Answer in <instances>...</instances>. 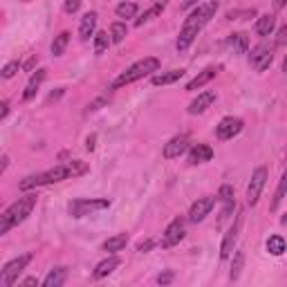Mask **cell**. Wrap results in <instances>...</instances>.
Listing matches in <instances>:
<instances>
[{"mask_svg": "<svg viewBox=\"0 0 287 287\" xmlns=\"http://www.w3.org/2000/svg\"><path fill=\"white\" fill-rule=\"evenodd\" d=\"M88 173V164L81 162V160H74V162H68V164H61V166H54L50 170H43V173H36V175H29L18 184L21 191H32L36 186H47V184H56V182H63V180H70V178H79V175Z\"/></svg>", "mask_w": 287, "mask_h": 287, "instance_id": "obj_1", "label": "cell"}, {"mask_svg": "<svg viewBox=\"0 0 287 287\" xmlns=\"http://www.w3.org/2000/svg\"><path fill=\"white\" fill-rule=\"evenodd\" d=\"M216 11H218V3H202L200 7H195L191 14L186 16L184 25L180 29V36H178V52H186L188 47H191L195 36L202 32V27L216 16Z\"/></svg>", "mask_w": 287, "mask_h": 287, "instance_id": "obj_2", "label": "cell"}, {"mask_svg": "<svg viewBox=\"0 0 287 287\" xmlns=\"http://www.w3.org/2000/svg\"><path fill=\"white\" fill-rule=\"evenodd\" d=\"M36 202H39V195L27 193V195H23V198H18L14 204H9L3 216H0V236L9 234V229H14L21 222H25V220L32 216Z\"/></svg>", "mask_w": 287, "mask_h": 287, "instance_id": "obj_3", "label": "cell"}, {"mask_svg": "<svg viewBox=\"0 0 287 287\" xmlns=\"http://www.w3.org/2000/svg\"><path fill=\"white\" fill-rule=\"evenodd\" d=\"M157 70H160V59H155V56H146V59H142V61H137V63H132L126 72H121V74L112 81V85H110V88H112V90L124 88V85L135 83V81H139V79L148 76L150 72H157Z\"/></svg>", "mask_w": 287, "mask_h": 287, "instance_id": "obj_4", "label": "cell"}, {"mask_svg": "<svg viewBox=\"0 0 287 287\" xmlns=\"http://www.w3.org/2000/svg\"><path fill=\"white\" fill-rule=\"evenodd\" d=\"M106 209H110V200H106V198H76L68 206L72 218H83V216H90V213H97V211H106Z\"/></svg>", "mask_w": 287, "mask_h": 287, "instance_id": "obj_5", "label": "cell"}, {"mask_svg": "<svg viewBox=\"0 0 287 287\" xmlns=\"http://www.w3.org/2000/svg\"><path fill=\"white\" fill-rule=\"evenodd\" d=\"M32 258L34 256L32 254H23V256H18V258H14V260H9L7 265L0 270V285L3 287H11L18 280V276L23 274V270L32 262Z\"/></svg>", "mask_w": 287, "mask_h": 287, "instance_id": "obj_6", "label": "cell"}, {"mask_svg": "<svg viewBox=\"0 0 287 287\" xmlns=\"http://www.w3.org/2000/svg\"><path fill=\"white\" fill-rule=\"evenodd\" d=\"M274 50H276V43H260L256 45L252 54H249V63L256 72H265L274 61Z\"/></svg>", "mask_w": 287, "mask_h": 287, "instance_id": "obj_7", "label": "cell"}, {"mask_svg": "<svg viewBox=\"0 0 287 287\" xmlns=\"http://www.w3.org/2000/svg\"><path fill=\"white\" fill-rule=\"evenodd\" d=\"M265 184H267V168L265 166H258V168L254 170L249 184H247V202L252 204V206L258 204L260 193H262V188H265Z\"/></svg>", "mask_w": 287, "mask_h": 287, "instance_id": "obj_8", "label": "cell"}, {"mask_svg": "<svg viewBox=\"0 0 287 287\" xmlns=\"http://www.w3.org/2000/svg\"><path fill=\"white\" fill-rule=\"evenodd\" d=\"M240 227H242V213H238L234 224L227 229V234H224V238H222V245H220V258L222 260L231 258V254H234V247H236L238 234H240Z\"/></svg>", "mask_w": 287, "mask_h": 287, "instance_id": "obj_9", "label": "cell"}, {"mask_svg": "<svg viewBox=\"0 0 287 287\" xmlns=\"http://www.w3.org/2000/svg\"><path fill=\"white\" fill-rule=\"evenodd\" d=\"M242 126L245 124H242L240 117H224L216 126V137L220 139V142H229V139H234L236 135H240Z\"/></svg>", "mask_w": 287, "mask_h": 287, "instance_id": "obj_10", "label": "cell"}, {"mask_svg": "<svg viewBox=\"0 0 287 287\" xmlns=\"http://www.w3.org/2000/svg\"><path fill=\"white\" fill-rule=\"evenodd\" d=\"M184 240V220L182 218H175L173 222L166 227V231H164L162 236V247L168 249V247H175L180 245V242Z\"/></svg>", "mask_w": 287, "mask_h": 287, "instance_id": "obj_11", "label": "cell"}, {"mask_svg": "<svg viewBox=\"0 0 287 287\" xmlns=\"http://www.w3.org/2000/svg\"><path fill=\"white\" fill-rule=\"evenodd\" d=\"M213 206H216V198H211V195L198 198L191 204V209H188V220H191V222H202V220L213 211Z\"/></svg>", "mask_w": 287, "mask_h": 287, "instance_id": "obj_12", "label": "cell"}, {"mask_svg": "<svg viewBox=\"0 0 287 287\" xmlns=\"http://www.w3.org/2000/svg\"><path fill=\"white\" fill-rule=\"evenodd\" d=\"M186 150H188V137L186 135H178V137H173L166 146H164V157H166V160H178V157L184 155Z\"/></svg>", "mask_w": 287, "mask_h": 287, "instance_id": "obj_13", "label": "cell"}, {"mask_svg": "<svg viewBox=\"0 0 287 287\" xmlns=\"http://www.w3.org/2000/svg\"><path fill=\"white\" fill-rule=\"evenodd\" d=\"M218 99V94L213 92V90H206V92L198 94V99H193L191 103H188V114H202L206 108H211V103Z\"/></svg>", "mask_w": 287, "mask_h": 287, "instance_id": "obj_14", "label": "cell"}, {"mask_svg": "<svg viewBox=\"0 0 287 287\" xmlns=\"http://www.w3.org/2000/svg\"><path fill=\"white\" fill-rule=\"evenodd\" d=\"M213 160V148L209 144H195L193 148H188V164H204Z\"/></svg>", "mask_w": 287, "mask_h": 287, "instance_id": "obj_15", "label": "cell"}, {"mask_svg": "<svg viewBox=\"0 0 287 287\" xmlns=\"http://www.w3.org/2000/svg\"><path fill=\"white\" fill-rule=\"evenodd\" d=\"M45 76H47V70H36L32 76H29V83L25 85V92H23V101H32L36 92H39V88H41V83L45 81Z\"/></svg>", "mask_w": 287, "mask_h": 287, "instance_id": "obj_16", "label": "cell"}, {"mask_svg": "<svg viewBox=\"0 0 287 287\" xmlns=\"http://www.w3.org/2000/svg\"><path fill=\"white\" fill-rule=\"evenodd\" d=\"M121 265V260L117 258V256H108L106 260H101L99 265L94 267V272H92V276L97 278V280H101V278H106V276H110V274H112L114 270H117V267Z\"/></svg>", "mask_w": 287, "mask_h": 287, "instance_id": "obj_17", "label": "cell"}, {"mask_svg": "<svg viewBox=\"0 0 287 287\" xmlns=\"http://www.w3.org/2000/svg\"><path fill=\"white\" fill-rule=\"evenodd\" d=\"M216 74H218V68H206V70H202L198 76H193L191 81L186 83V90H188V92H195V90L204 88V85L209 83L211 79H216Z\"/></svg>", "mask_w": 287, "mask_h": 287, "instance_id": "obj_18", "label": "cell"}, {"mask_svg": "<svg viewBox=\"0 0 287 287\" xmlns=\"http://www.w3.org/2000/svg\"><path fill=\"white\" fill-rule=\"evenodd\" d=\"M274 27H276V16L274 14H262L258 21H256V34L260 36V39H267V36H272Z\"/></svg>", "mask_w": 287, "mask_h": 287, "instance_id": "obj_19", "label": "cell"}, {"mask_svg": "<svg viewBox=\"0 0 287 287\" xmlns=\"http://www.w3.org/2000/svg\"><path fill=\"white\" fill-rule=\"evenodd\" d=\"M94 29H97V11H88L83 18H81V27H79V36L83 41H88L90 36H94Z\"/></svg>", "mask_w": 287, "mask_h": 287, "instance_id": "obj_20", "label": "cell"}, {"mask_svg": "<svg viewBox=\"0 0 287 287\" xmlns=\"http://www.w3.org/2000/svg\"><path fill=\"white\" fill-rule=\"evenodd\" d=\"M65 278H68V270H65V267H54V270H50V274L43 278V287H61L65 283Z\"/></svg>", "mask_w": 287, "mask_h": 287, "instance_id": "obj_21", "label": "cell"}, {"mask_svg": "<svg viewBox=\"0 0 287 287\" xmlns=\"http://www.w3.org/2000/svg\"><path fill=\"white\" fill-rule=\"evenodd\" d=\"M227 45L234 50V54H245L249 50V39H247V34L236 32V34H229Z\"/></svg>", "mask_w": 287, "mask_h": 287, "instance_id": "obj_22", "label": "cell"}, {"mask_svg": "<svg viewBox=\"0 0 287 287\" xmlns=\"http://www.w3.org/2000/svg\"><path fill=\"white\" fill-rule=\"evenodd\" d=\"M184 76V70H170V72H162V74H155L150 79L152 85H170L175 81H180V79Z\"/></svg>", "mask_w": 287, "mask_h": 287, "instance_id": "obj_23", "label": "cell"}, {"mask_svg": "<svg viewBox=\"0 0 287 287\" xmlns=\"http://www.w3.org/2000/svg\"><path fill=\"white\" fill-rule=\"evenodd\" d=\"M126 245H128V234H117V236L108 238V240L103 242V252L114 254V252H121Z\"/></svg>", "mask_w": 287, "mask_h": 287, "instance_id": "obj_24", "label": "cell"}, {"mask_svg": "<svg viewBox=\"0 0 287 287\" xmlns=\"http://www.w3.org/2000/svg\"><path fill=\"white\" fill-rule=\"evenodd\" d=\"M267 252H270L272 256H283L287 252V242L283 236H270L267 238Z\"/></svg>", "mask_w": 287, "mask_h": 287, "instance_id": "obj_25", "label": "cell"}, {"mask_svg": "<svg viewBox=\"0 0 287 287\" xmlns=\"http://www.w3.org/2000/svg\"><path fill=\"white\" fill-rule=\"evenodd\" d=\"M242 267H245V252H236L234 254V262H231V272H229V278L234 280V283L240 278Z\"/></svg>", "mask_w": 287, "mask_h": 287, "instance_id": "obj_26", "label": "cell"}, {"mask_svg": "<svg viewBox=\"0 0 287 287\" xmlns=\"http://www.w3.org/2000/svg\"><path fill=\"white\" fill-rule=\"evenodd\" d=\"M126 36H128V27H126V23L117 21V23H112V25H110V39H112L114 45L124 43Z\"/></svg>", "mask_w": 287, "mask_h": 287, "instance_id": "obj_27", "label": "cell"}, {"mask_svg": "<svg viewBox=\"0 0 287 287\" xmlns=\"http://www.w3.org/2000/svg\"><path fill=\"white\" fill-rule=\"evenodd\" d=\"M285 193H287V170L283 173V178H280V182H278V188H276V193H274V200H272V206H270L272 211H276V209H278V204L283 202Z\"/></svg>", "mask_w": 287, "mask_h": 287, "instance_id": "obj_28", "label": "cell"}, {"mask_svg": "<svg viewBox=\"0 0 287 287\" xmlns=\"http://www.w3.org/2000/svg\"><path fill=\"white\" fill-rule=\"evenodd\" d=\"M110 43H112V39L108 36V32H97L94 34V54L97 56H101V54L108 50Z\"/></svg>", "mask_w": 287, "mask_h": 287, "instance_id": "obj_29", "label": "cell"}, {"mask_svg": "<svg viewBox=\"0 0 287 287\" xmlns=\"http://www.w3.org/2000/svg\"><path fill=\"white\" fill-rule=\"evenodd\" d=\"M137 3H119L117 9H114V14H117V18H135L137 16Z\"/></svg>", "mask_w": 287, "mask_h": 287, "instance_id": "obj_30", "label": "cell"}, {"mask_svg": "<svg viewBox=\"0 0 287 287\" xmlns=\"http://www.w3.org/2000/svg\"><path fill=\"white\" fill-rule=\"evenodd\" d=\"M68 43H70V32H61L52 43V54L54 56H61V54L65 52V47H68Z\"/></svg>", "mask_w": 287, "mask_h": 287, "instance_id": "obj_31", "label": "cell"}, {"mask_svg": "<svg viewBox=\"0 0 287 287\" xmlns=\"http://www.w3.org/2000/svg\"><path fill=\"white\" fill-rule=\"evenodd\" d=\"M234 209H236V200H231V202H222V211H220V218H218V227H222V224L234 216Z\"/></svg>", "mask_w": 287, "mask_h": 287, "instance_id": "obj_32", "label": "cell"}, {"mask_svg": "<svg viewBox=\"0 0 287 287\" xmlns=\"http://www.w3.org/2000/svg\"><path fill=\"white\" fill-rule=\"evenodd\" d=\"M162 9H164V5H155V7H150L148 11H144V14H142V18H137V21H135V25H137V27H142L144 23H146V21H150L152 16L162 14Z\"/></svg>", "mask_w": 287, "mask_h": 287, "instance_id": "obj_33", "label": "cell"}, {"mask_svg": "<svg viewBox=\"0 0 287 287\" xmlns=\"http://www.w3.org/2000/svg\"><path fill=\"white\" fill-rule=\"evenodd\" d=\"M108 101H110V94H101V97H97L94 101H90V103H88V108H85V114H90V112H97V110H99V108H103Z\"/></svg>", "mask_w": 287, "mask_h": 287, "instance_id": "obj_34", "label": "cell"}, {"mask_svg": "<svg viewBox=\"0 0 287 287\" xmlns=\"http://www.w3.org/2000/svg\"><path fill=\"white\" fill-rule=\"evenodd\" d=\"M218 200H220V202H231V200H236L234 188H231L229 184L220 186V191H218Z\"/></svg>", "mask_w": 287, "mask_h": 287, "instance_id": "obj_35", "label": "cell"}, {"mask_svg": "<svg viewBox=\"0 0 287 287\" xmlns=\"http://www.w3.org/2000/svg\"><path fill=\"white\" fill-rule=\"evenodd\" d=\"M18 70H21V63H18V61H11V63L5 65L0 74H3V79H11V76H16Z\"/></svg>", "mask_w": 287, "mask_h": 287, "instance_id": "obj_36", "label": "cell"}, {"mask_svg": "<svg viewBox=\"0 0 287 287\" xmlns=\"http://www.w3.org/2000/svg\"><path fill=\"white\" fill-rule=\"evenodd\" d=\"M274 43H276V47H283L285 43H287V25H283V27L278 29V34H276V41H274Z\"/></svg>", "mask_w": 287, "mask_h": 287, "instance_id": "obj_37", "label": "cell"}, {"mask_svg": "<svg viewBox=\"0 0 287 287\" xmlns=\"http://www.w3.org/2000/svg\"><path fill=\"white\" fill-rule=\"evenodd\" d=\"M81 9V0H65V11L68 14H76Z\"/></svg>", "mask_w": 287, "mask_h": 287, "instance_id": "obj_38", "label": "cell"}, {"mask_svg": "<svg viewBox=\"0 0 287 287\" xmlns=\"http://www.w3.org/2000/svg\"><path fill=\"white\" fill-rule=\"evenodd\" d=\"M152 247H155V240H146V242H139V245H137V252L146 254V252H150Z\"/></svg>", "mask_w": 287, "mask_h": 287, "instance_id": "obj_39", "label": "cell"}, {"mask_svg": "<svg viewBox=\"0 0 287 287\" xmlns=\"http://www.w3.org/2000/svg\"><path fill=\"white\" fill-rule=\"evenodd\" d=\"M170 280H173V272H164V274L157 276V283H160V285H168Z\"/></svg>", "mask_w": 287, "mask_h": 287, "instance_id": "obj_40", "label": "cell"}, {"mask_svg": "<svg viewBox=\"0 0 287 287\" xmlns=\"http://www.w3.org/2000/svg\"><path fill=\"white\" fill-rule=\"evenodd\" d=\"M63 92H65L63 88H56V92H52L50 97H47V103H54V101H59L61 97H63Z\"/></svg>", "mask_w": 287, "mask_h": 287, "instance_id": "obj_41", "label": "cell"}, {"mask_svg": "<svg viewBox=\"0 0 287 287\" xmlns=\"http://www.w3.org/2000/svg\"><path fill=\"white\" fill-rule=\"evenodd\" d=\"M94 146H97V135H90L88 139H85V148H88V150H94Z\"/></svg>", "mask_w": 287, "mask_h": 287, "instance_id": "obj_42", "label": "cell"}, {"mask_svg": "<svg viewBox=\"0 0 287 287\" xmlns=\"http://www.w3.org/2000/svg\"><path fill=\"white\" fill-rule=\"evenodd\" d=\"M0 108H3V110H0V119H5V117L9 114V103L3 101V103H0Z\"/></svg>", "mask_w": 287, "mask_h": 287, "instance_id": "obj_43", "label": "cell"}, {"mask_svg": "<svg viewBox=\"0 0 287 287\" xmlns=\"http://www.w3.org/2000/svg\"><path fill=\"white\" fill-rule=\"evenodd\" d=\"M23 287H32V285H39V278H34V276H29V278H25V280H23V283H21Z\"/></svg>", "mask_w": 287, "mask_h": 287, "instance_id": "obj_44", "label": "cell"}, {"mask_svg": "<svg viewBox=\"0 0 287 287\" xmlns=\"http://www.w3.org/2000/svg\"><path fill=\"white\" fill-rule=\"evenodd\" d=\"M36 63H39V56H32V59H29L27 63H25V70H27V72H29V70H34V65H36Z\"/></svg>", "mask_w": 287, "mask_h": 287, "instance_id": "obj_45", "label": "cell"}, {"mask_svg": "<svg viewBox=\"0 0 287 287\" xmlns=\"http://www.w3.org/2000/svg\"><path fill=\"white\" fill-rule=\"evenodd\" d=\"M287 5V0H274V9H283Z\"/></svg>", "mask_w": 287, "mask_h": 287, "instance_id": "obj_46", "label": "cell"}, {"mask_svg": "<svg viewBox=\"0 0 287 287\" xmlns=\"http://www.w3.org/2000/svg\"><path fill=\"white\" fill-rule=\"evenodd\" d=\"M7 164H9V157L3 155V166H0V173H5V170H7Z\"/></svg>", "mask_w": 287, "mask_h": 287, "instance_id": "obj_47", "label": "cell"}, {"mask_svg": "<svg viewBox=\"0 0 287 287\" xmlns=\"http://www.w3.org/2000/svg\"><path fill=\"white\" fill-rule=\"evenodd\" d=\"M195 3H198V0H184V3H182V9H188V7H191V5H195Z\"/></svg>", "mask_w": 287, "mask_h": 287, "instance_id": "obj_48", "label": "cell"}, {"mask_svg": "<svg viewBox=\"0 0 287 287\" xmlns=\"http://www.w3.org/2000/svg\"><path fill=\"white\" fill-rule=\"evenodd\" d=\"M283 72H287V56H285V61H283Z\"/></svg>", "mask_w": 287, "mask_h": 287, "instance_id": "obj_49", "label": "cell"}, {"mask_svg": "<svg viewBox=\"0 0 287 287\" xmlns=\"http://www.w3.org/2000/svg\"><path fill=\"white\" fill-rule=\"evenodd\" d=\"M23 3H29V0H23Z\"/></svg>", "mask_w": 287, "mask_h": 287, "instance_id": "obj_50", "label": "cell"}, {"mask_svg": "<svg viewBox=\"0 0 287 287\" xmlns=\"http://www.w3.org/2000/svg\"><path fill=\"white\" fill-rule=\"evenodd\" d=\"M285 152H287V150H285Z\"/></svg>", "mask_w": 287, "mask_h": 287, "instance_id": "obj_51", "label": "cell"}]
</instances>
